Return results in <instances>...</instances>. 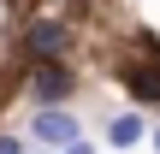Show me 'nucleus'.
<instances>
[{
    "label": "nucleus",
    "mask_w": 160,
    "mask_h": 154,
    "mask_svg": "<svg viewBox=\"0 0 160 154\" xmlns=\"http://www.w3.org/2000/svg\"><path fill=\"white\" fill-rule=\"evenodd\" d=\"M30 137L48 142V148H71V142H77V113H65V107H42V113L30 119Z\"/></svg>",
    "instance_id": "1"
},
{
    "label": "nucleus",
    "mask_w": 160,
    "mask_h": 154,
    "mask_svg": "<svg viewBox=\"0 0 160 154\" xmlns=\"http://www.w3.org/2000/svg\"><path fill=\"white\" fill-rule=\"evenodd\" d=\"M71 89H77V77H71V65H59V59H42V71L30 77V95H36L42 107H59Z\"/></svg>",
    "instance_id": "2"
},
{
    "label": "nucleus",
    "mask_w": 160,
    "mask_h": 154,
    "mask_svg": "<svg viewBox=\"0 0 160 154\" xmlns=\"http://www.w3.org/2000/svg\"><path fill=\"white\" fill-rule=\"evenodd\" d=\"M30 47H36L42 59H59V53L71 47V30H65L59 18H42V24H30Z\"/></svg>",
    "instance_id": "3"
},
{
    "label": "nucleus",
    "mask_w": 160,
    "mask_h": 154,
    "mask_svg": "<svg viewBox=\"0 0 160 154\" xmlns=\"http://www.w3.org/2000/svg\"><path fill=\"white\" fill-rule=\"evenodd\" d=\"M107 142H113V148H131V142H142V113H113V125H107Z\"/></svg>",
    "instance_id": "4"
},
{
    "label": "nucleus",
    "mask_w": 160,
    "mask_h": 154,
    "mask_svg": "<svg viewBox=\"0 0 160 154\" xmlns=\"http://www.w3.org/2000/svg\"><path fill=\"white\" fill-rule=\"evenodd\" d=\"M0 154H24V137H12V131H0Z\"/></svg>",
    "instance_id": "5"
},
{
    "label": "nucleus",
    "mask_w": 160,
    "mask_h": 154,
    "mask_svg": "<svg viewBox=\"0 0 160 154\" xmlns=\"http://www.w3.org/2000/svg\"><path fill=\"white\" fill-rule=\"evenodd\" d=\"M59 154H95V148H89V142H83V137H77V142H71V148H59Z\"/></svg>",
    "instance_id": "6"
},
{
    "label": "nucleus",
    "mask_w": 160,
    "mask_h": 154,
    "mask_svg": "<svg viewBox=\"0 0 160 154\" xmlns=\"http://www.w3.org/2000/svg\"><path fill=\"white\" fill-rule=\"evenodd\" d=\"M154 154H160V131H154Z\"/></svg>",
    "instance_id": "7"
},
{
    "label": "nucleus",
    "mask_w": 160,
    "mask_h": 154,
    "mask_svg": "<svg viewBox=\"0 0 160 154\" xmlns=\"http://www.w3.org/2000/svg\"><path fill=\"white\" fill-rule=\"evenodd\" d=\"M36 154H53V148H36Z\"/></svg>",
    "instance_id": "8"
}]
</instances>
